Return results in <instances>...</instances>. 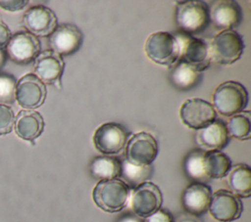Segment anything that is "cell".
<instances>
[{"mask_svg": "<svg viewBox=\"0 0 251 222\" xmlns=\"http://www.w3.org/2000/svg\"><path fill=\"white\" fill-rule=\"evenodd\" d=\"M216 115L212 104L200 98L184 101L179 110V116L183 124L194 130L201 129L214 121Z\"/></svg>", "mask_w": 251, "mask_h": 222, "instance_id": "7c38bea8", "label": "cell"}, {"mask_svg": "<svg viewBox=\"0 0 251 222\" xmlns=\"http://www.w3.org/2000/svg\"><path fill=\"white\" fill-rule=\"evenodd\" d=\"M65 62L63 58L51 49L40 52L34 60L35 75L47 84L58 85L61 88V77L64 71Z\"/></svg>", "mask_w": 251, "mask_h": 222, "instance_id": "e0dca14e", "label": "cell"}, {"mask_svg": "<svg viewBox=\"0 0 251 222\" xmlns=\"http://www.w3.org/2000/svg\"><path fill=\"white\" fill-rule=\"evenodd\" d=\"M175 37L179 48L178 61L188 64L199 72L209 67L211 63L209 49L203 40L184 32H178Z\"/></svg>", "mask_w": 251, "mask_h": 222, "instance_id": "52a82bcc", "label": "cell"}, {"mask_svg": "<svg viewBox=\"0 0 251 222\" xmlns=\"http://www.w3.org/2000/svg\"><path fill=\"white\" fill-rule=\"evenodd\" d=\"M89 171L99 181L118 178L121 175V160L111 155L95 156L90 162Z\"/></svg>", "mask_w": 251, "mask_h": 222, "instance_id": "603a6c76", "label": "cell"}, {"mask_svg": "<svg viewBox=\"0 0 251 222\" xmlns=\"http://www.w3.org/2000/svg\"><path fill=\"white\" fill-rule=\"evenodd\" d=\"M226 125L229 137L238 140L249 139L251 134L250 111H245L232 115Z\"/></svg>", "mask_w": 251, "mask_h": 222, "instance_id": "4316f807", "label": "cell"}, {"mask_svg": "<svg viewBox=\"0 0 251 222\" xmlns=\"http://www.w3.org/2000/svg\"><path fill=\"white\" fill-rule=\"evenodd\" d=\"M231 168L230 158L221 151L206 152L205 171L209 179H221L227 175Z\"/></svg>", "mask_w": 251, "mask_h": 222, "instance_id": "484cf974", "label": "cell"}, {"mask_svg": "<svg viewBox=\"0 0 251 222\" xmlns=\"http://www.w3.org/2000/svg\"><path fill=\"white\" fill-rule=\"evenodd\" d=\"M176 22L181 32L194 34L203 31L210 22L209 6L200 0L176 2Z\"/></svg>", "mask_w": 251, "mask_h": 222, "instance_id": "3957f363", "label": "cell"}, {"mask_svg": "<svg viewBox=\"0 0 251 222\" xmlns=\"http://www.w3.org/2000/svg\"><path fill=\"white\" fill-rule=\"evenodd\" d=\"M211 197L210 186L205 183L193 182L183 190L181 203L188 214L198 217L208 211Z\"/></svg>", "mask_w": 251, "mask_h": 222, "instance_id": "ac0fdd59", "label": "cell"}, {"mask_svg": "<svg viewBox=\"0 0 251 222\" xmlns=\"http://www.w3.org/2000/svg\"><path fill=\"white\" fill-rule=\"evenodd\" d=\"M169 80L176 89L186 92L195 88L201 82L202 72L197 71L182 61H177L170 70Z\"/></svg>", "mask_w": 251, "mask_h": 222, "instance_id": "44dd1931", "label": "cell"}, {"mask_svg": "<svg viewBox=\"0 0 251 222\" xmlns=\"http://www.w3.org/2000/svg\"><path fill=\"white\" fill-rule=\"evenodd\" d=\"M6 63V52L4 49H0V69L4 67Z\"/></svg>", "mask_w": 251, "mask_h": 222, "instance_id": "e575fe53", "label": "cell"}, {"mask_svg": "<svg viewBox=\"0 0 251 222\" xmlns=\"http://www.w3.org/2000/svg\"><path fill=\"white\" fill-rule=\"evenodd\" d=\"M226 177L229 191L240 198H249L251 195V168L245 163L231 166Z\"/></svg>", "mask_w": 251, "mask_h": 222, "instance_id": "7402d4cb", "label": "cell"}, {"mask_svg": "<svg viewBox=\"0 0 251 222\" xmlns=\"http://www.w3.org/2000/svg\"><path fill=\"white\" fill-rule=\"evenodd\" d=\"M16 79L9 74H0V102L12 104L16 100Z\"/></svg>", "mask_w": 251, "mask_h": 222, "instance_id": "83f0119b", "label": "cell"}, {"mask_svg": "<svg viewBox=\"0 0 251 222\" xmlns=\"http://www.w3.org/2000/svg\"><path fill=\"white\" fill-rule=\"evenodd\" d=\"M83 34L73 23H63L49 36V45L53 52L62 56L75 54L82 45Z\"/></svg>", "mask_w": 251, "mask_h": 222, "instance_id": "9a60e30c", "label": "cell"}, {"mask_svg": "<svg viewBox=\"0 0 251 222\" xmlns=\"http://www.w3.org/2000/svg\"><path fill=\"white\" fill-rule=\"evenodd\" d=\"M15 124V114L13 110L4 104H0V135L10 133Z\"/></svg>", "mask_w": 251, "mask_h": 222, "instance_id": "f1b7e54d", "label": "cell"}, {"mask_svg": "<svg viewBox=\"0 0 251 222\" xmlns=\"http://www.w3.org/2000/svg\"><path fill=\"white\" fill-rule=\"evenodd\" d=\"M41 50L39 39L27 31L14 34L6 46L8 57L16 64L26 65L36 59Z\"/></svg>", "mask_w": 251, "mask_h": 222, "instance_id": "30bf717a", "label": "cell"}, {"mask_svg": "<svg viewBox=\"0 0 251 222\" xmlns=\"http://www.w3.org/2000/svg\"><path fill=\"white\" fill-rule=\"evenodd\" d=\"M14 129L21 139L32 142L43 132V117L35 111L23 110L15 117Z\"/></svg>", "mask_w": 251, "mask_h": 222, "instance_id": "ffe728a7", "label": "cell"}, {"mask_svg": "<svg viewBox=\"0 0 251 222\" xmlns=\"http://www.w3.org/2000/svg\"><path fill=\"white\" fill-rule=\"evenodd\" d=\"M11 31L8 25L0 20V49H4L11 39Z\"/></svg>", "mask_w": 251, "mask_h": 222, "instance_id": "1f68e13d", "label": "cell"}, {"mask_svg": "<svg viewBox=\"0 0 251 222\" xmlns=\"http://www.w3.org/2000/svg\"><path fill=\"white\" fill-rule=\"evenodd\" d=\"M163 196L161 190L152 182H144L133 189L130 204L133 213L139 218H146L161 208Z\"/></svg>", "mask_w": 251, "mask_h": 222, "instance_id": "9c48e42d", "label": "cell"}, {"mask_svg": "<svg viewBox=\"0 0 251 222\" xmlns=\"http://www.w3.org/2000/svg\"><path fill=\"white\" fill-rule=\"evenodd\" d=\"M175 222H201V221L196 216H193L187 213L179 216Z\"/></svg>", "mask_w": 251, "mask_h": 222, "instance_id": "836d02e7", "label": "cell"}, {"mask_svg": "<svg viewBox=\"0 0 251 222\" xmlns=\"http://www.w3.org/2000/svg\"><path fill=\"white\" fill-rule=\"evenodd\" d=\"M146 56L155 64L172 67L179 59L178 43L174 34L157 31L150 34L144 45Z\"/></svg>", "mask_w": 251, "mask_h": 222, "instance_id": "277c9868", "label": "cell"}, {"mask_svg": "<svg viewBox=\"0 0 251 222\" xmlns=\"http://www.w3.org/2000/svg\"><path fill=\"white\" fill-rule=\"evenodd\" d=\"M158 142L151 134H134L126 145V159L136 165H150L158 155Z\"/></svg>", "mask_w": 251, "mask_h": 222, "instance_id": "ba28073f", "label": "cell"}, {"mask_svg": "<svg viewBox=\"0 0 251 222\" xmlns=\"http://www.w3.org/2000/svg\"><path fill=\"white\" fill-rule=\"evenodd\" d=\"M153 174V166L150 165H136L130 163L126 159L121 160V175L126 184L129 188H136L140 184L147 182Z\"/></svg>", "mask_w": 251, "mask_h": 222, "instance_id": "cb8c5ba5", "label": "cell"}, {"mask_svg": "<svg viewBox=\"0 0 251 222\" xmlns=\"http://www.w3.org/2000/svg\"><path fill=\"white\" fill-rule=\"evenodd\" d=\"M128 131L118 122L101 124L94 132L93 143L98 152L105 155L121 153L126 145Z\"/></svg>", "mask_w": 251, "mask_h": 222, "instance_id": "8992f818", "label": "cell"}, {"mask_svg": "<svg viewBox=\"0 0 251 222\" xmlns=\"http://www.w3.org/2000/svg\"><path fill=\"white\" fill-rule=\"evenodd\" d=\"M248 103L245 87L236 81L221 83L213 93V108L224 116H232L243 111Z\"/></svg>", "mask_w": 251, "mask_h": 222, "instance_id": "7a4b0ae2", "label": "cell"}, {"mask_svg": "<svg viewBox=\"0 0 251 222\" xmlns=\"http://www.w3.org/2000/svg\"><path fill=\"white\" fill-rule=\"evenodd\" d=\"M117 222H143L141 220V218H139L138 216H136L134 213H126L122 215Z\"/></svg>", "mask_w": 251, "mask_h": 222, "instance_id": "d6a6232c", "label": "cell"}, {"mask_svg": "<svg viewBox=\"0 0 251 222\" xmlns=\"http://www.w3.org/2000/svg\"><path fill=\"white\" fill-rule=\"evenodd\" d=\"M143 222H175V218L169 210L160 208L148 217L144 218Z\"/></svg>", "mask_w": 251, "mask_h": 222, "instance_id": "f546056e", "label": "cell"}, {"mask_svg": "<svg viewBox=\"0 0 251 222\" xmlns=\"http://www.w3.org/2000/svg\"><path fill=\"white\" fill-rule=\"evenodd\" d=\"M130 197V188L122 179L98 181L92 191L95 204L106 212H118L124 209Z\"/></svg>", "mask_w": 251, "mask_h": 222, "instance_id": "6da1fadb", "label": "cell"}, {"mask_svg": "<svg viewBox=\"0 0 251 222\" xmlns=\"http://www.w3.org/2000/svg\"><path fill=\"white\" fill-rule=\"evenodd\" d=\"M240 199L227 190H218L212 194L208 211L220 222H231L238 219L242 213Z\"/></svg>", "mask_w": 251, "mask_h": 222, "instance_id": "8fae6325", "label": "cell"}, {"mask_svg": "<svg viewBox=\"0 0 251 222\" xmlns=\"http://www.w3.org/2000/svg\"><path fill=\"white\" fill-rule=\"evenodd\" d=\"M195 141L204 152L223 150L229 142L226 123L215 119L205 127L197 130Z\"/></svg>", "mask_w": 251, "mask_h": 222, "instance_id": "d6986e66", "label": "cell"}, {"mask_svg": "<svg viewBox=\"0 0 251 222\" xmlns=\"http://www.w3.org/2000/svg\"><path fill=\"white\" fill-rule=\"evenodd\" d=\"M23 24L27 32L34 36L47 37L58 26V20L51 9L43 5H36L30 7L25 13Z\"/></svg>", "mask_w": 251, "mask_h": 222, "instance_id": "4fadbf2b", "label": "cell"}, {"mask_svg": "<svg viewBox=\"0 0 251 222\" xmlns=\"http://www.w3.org/2000/svg\"><path fill=\"white\" fill-rule=\"evenodd\" d=\"M205 155L201 149L189 152L183 160V169L186 176L198 183H205L209 180L205 171Z\"/></svg>", "mask_w": 251, "mask_h": 222, "instance_id": "d4e9b609", "label": "cell"}, {"mask_svg": "<svg viewBox=\"0 0 251 222\" xmlns=\"http://www.w3.org/2000/svg\"><path fill=\"white\" fill-rule=\"evenodd\" d=\"M210 22L213 25L224 30H231L243 20L242 9L236 1L220 0L212 2L209 8Z\"/></svg>", "mask_w": 251, "mask_h": 222, "instance_id": "2e32d148", "label": "cell"}, {"mask_svg": "<svg viewBox=\"0 0 251 222\" xmlns=\"http://www.w3.org/2000/svg\"><path fill=\"white\" fill-rule=\"evenodd\" d=\"M27 4H28V1H25V0L0 1V8L8 12H16L24 9Z\"/></svg>", "mask_w": 251, "mask_h": 222, "instance_id": "4dcf8cb0", "label": "cell"}, {"mask_svg": "<svg viewBox=\"0 0 251 222\" xmlns=\"http://www.w3.org/2000/svg\"><path fill=\"white\" fill-rule=\"evenodd\" d=\"M46 98L45 84L32 73L20 78L16 84V100L18 104L27 110L40 107Z\"/></svg>", "mask_w": 251, "mask_h": 222, "instance_id": "5bb4252c", "label": "cell"}, {"mask_svg": "<svg viewBox=\"0 0 251 222\" xmlns=\"http://www.w3.org/2000/svg\"><path fill=\"white\" fill-rule=\"evenodd\" d=\"M208 49L211 61L219 65H231L241 57L244 42L235 30H224L212 39Z\"/></svg>", "mask_w": 251, "mask_h": 222, "instance_id": "5b68a950", "label": "cell"}]
</instances>
